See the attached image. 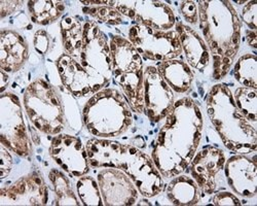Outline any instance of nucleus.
<instances>
[{"mask_svg": "<svg viewBox=\"0 0 257 206\" xmlns=\"http://www.w3.org/2000/svg\"><path fill=\"white\" fill-rule=\"evenodd\" d=\"M256 14H257V3L249 2L243 10L242 19L246 23V25L249 27V30L251 31H256L257 29Z\"/></svg>", "mask_w": 257, "mask_h": 206, "instance_id": "nucleus-30", "label": "nucleus"}, {"mask_svg": "<svg viewBox=\"0 0 257 206\" xmlns=\"http://www.w3.org/2000/svg\"><path fill=\"white\" fill-rule=\"evenodd\" d=\"M200 27L213 57L215 79L227 74L240 49L242 24L229 2H199Z\"/></svg>", "mask_w": 257, "mask_h": 206, "instance_id": "nucleus-3", "label": "nucleus"}, {"mask_svg": "<svg viewBox=\"0 0 257 206\" xmlns=\"http://www.w3.org/2000/svg\"><path fill=\"white\" fill-rule=\"evenodd\" d=\"M233 99L241 114L256 129L257 124V91L253 88L241 87L237 89Z\"/></svg>", "mask_w": 257, "mask_h": 206, "instance_id": "nucleus-26", "label": "nucleus"}, {"mask_svg": "<svg viewBox=\"0 0 257 206\" xmlns=\"http://www.w3.org/2000/svg\"><path fill=\"white\" fill-rule=\"evenodd\" d=\"M28 9L32 21L37 24L48 25L55 22L65 10V6L62 2H29Z\"/></svg>", "mask_w": 257, "mask_h": 206, "instance_id": "nucleus-24", "label": "nucleus"}, {"mask_svg": "<svg viewBox=\"0 0 257 206\" xmlns=\"http://www.w3.org/2000/svg\"><path fill=\"white\" fill-rule=\"evenodd\" d=\"M225 155L220 149L208 147L195 155L190 162V174L205 194H213L217 184L216 177L223 169Z\"/></svg>", "mask_w": 257, "mask_h": 206, "instance_id": "nucleus-14", "label": "nucleus"}, {"mask_svg": "<svg viewBox=\"0 0 257 206\" xmlns=\"http://www.w3.org/2000/svg\"><path fill=\"white\" fill-rule=\"evenodd\" d=\"M89 164L93 168H116L131 177L139 193L154 197L164 188L162 174L153 159L131 144L92 138L85 144Z\"/></svg>", "mask_w": 257, "mask_h": 206, "instance_id": "nucleus-2", "label": "nucleus"}, {"mask_svg": "<svg viewBox=\"0 0 257 206\" xmlns=\"http://www.w3.org/2000/svg\"><path fill=\"white\" fill-rule=\"evenodd\" d=\"M110 50L113 76L143 71L141 55L130 40L120 35H115L110 40Z\"/></svg>", "mask_w": 257, "mask_h": 206, "instance_id": "nucleus-18", "label": "nucleus"}, {"mask_svg": "<svg viewBox=\"0 0 257 206\" xmlns=\"http://www.w3.org/2000/svg\"><path fill=\"white\" fill-rule=\"evenodd\" d=\"M213 203L215 205H241L240 200L228 192L217 193L213 198Z\"/></svg>", "mask_w": 257, "mask_h": 206, "instance_id": "nucleus-34", "label": "nucleus"}, {"mask_svg": "<svg viewBox=\"0 0 257 206\" xmlns=\"http://www.w3.org/2000/svg\"><path fill=\"white\" fill-rule=\"evenodd\" d=\"M50 154L59 166L72 177H80L90 169L87 150L79 138L60 134L52 139Z\"/></svg>", "mask_w": 257, "mask_h": 206, "instance_id": "nucleus-12", "label": "nucleus"}, {"mask_svg": "<svg viewBox=\"0 0 257 206\" xmlns=\"http://www.w3.org/2000/svg\"><path fill=\"white\" fill-rule=\"evenodd\" d=\"M145 114L154 123L165 119L174 106V93L155 66L144 70Z\"/></svg>", "mask_w": 257, "mask_h": 206, "instance_id": "nucleus-11", "label": "nucleus"}, {"mask_svg": "<svg viewBox=\"0 0 257 206\" xmlns=\"http://www.w3.org/2000/svg\"><path fill=\"white\" fill-rule=\"evenodd\" d=\"M57 68L63 85L75 97L95 94L103 88L67 54H63L58 59Z\"/></svg>", "mask_w": 257, "mask_h": 206, "instance_id": "nucleus-17", "label": "nucleus"}, {"mask_svg": "<svg viewBox=\"0 0 257 206\" xmlns=\"http://www.w3.org/2000/svg\"><path fill=\"white\" fill-rule=\"evenodd\" d=\"M203 116L191 98L178 100L165 118L153 152V160L163 177H175L189 166L200 144Z\"/></svg>", "mask_w": 257, "mask_h": 206, "instance_id": "nucleus-1", "label": "nucleus"}, {"mask_svg": "<svg viewBox=\"0 0 257 206\" xmlns=\"http://www.w3.org/2000/svg\"><path fill=\"white\" fill-rule=\"evenodd\" d=\"M76 189L83 205L98 206L104 204L98 181L92 176H80L76 183Z\"/></svg>", "mask_w": 257, "mask_h": 206, "instance_id": "nucleus-28", "label": "nucleus"}, {"mask_svg": "<svg viewBox=\"0 0 257 206\" xmlns=\"http://www.w3.org/2000/svg\"><path fill=\"white\" fill-rule=\"evenodd\" d=\"M12 166H13V158L9 153V150L7 149V147L2 144V147H0V178L4 179L10 174L12 170Z\"/></svg>", "mask_w": 257, "mask_h": 206, "instance_id": "nucleus-31", "label": "nucleus"}, {"mask_svg": "<svg viewBox=\"0 0 257 206\" xmlns=\"http://www.w3.org/2000/svg\"><path fill=\"white\" fill-rule=\"evenodd\" d=\"M22 2H2L0 9H2V18L14 13L18 8L22 6Z\"/></svg>", "mask_w": 257, "mask_h": 206, "instance_id": "nucleus-35", "label": "nucleus"}, {"mask_svg": "<svg viewBox=\"0 0 257 206\" xmlns=\"http://www.w3.org/2000/svg\"><path fill=\"white\" fill-rule=\"evenodd\" d=\"M234 78L243 87L257 88V58L255 55L247 54L242 56L233 68Z\"/></svg>", "mask_w": 257, "mask_h": 206, "instance_id": "nucleus-25", "label": "nucleus"}, {"mask_svg": "<svg viewBox=\"0 0 257 206\" xmlns=\"http://www.w3.org/2000/svg\"><path fill=\"white\" fill-rule=\"evenodd\" d=\"M181 13L187 22L191 24H196L199 20L198 5L195 2H183L181 4Z\"/></svg>", "mask_w": 257, "mask_h": 206, "instance_id": "nucleus-32", "label": "nucleus"}, {"mask_svg": "<svg viewBox=\"0 0 257 206\" xmlns=\"http://www.w3.org/2000/svg\"><path fill=\"white\" fill-rule=\"evenodd\" d=\"M247 40H248V44L250 47L252 48H256L257 47V34L256 31H247Z\"/></svg>", "mask_w": 257, "mask_h": 206, "instance_id": "nucleus-36", "label": "nucleus"}, {"mask_svg": "<svg viewBox=\"0 0 257 206\" xmlns=\"http://www.w3.org/2000/svg\"><path fill=\"white\" fill-rule=\"evenodd\" d=\"M0 138L2 144L26 157L31 152V143L19 98L13 93H6L0 99Z\"/></svg>", "mask_w": 257, "mask_h": 206, "instance_id": "nucleus-9", "label": "nucleus"}, {"mask_svg": "<svg viewBox=\"0 0 257 206\" xmlns=\"http://www.w3.org/2000/svg\"><path fill=\"white\" fill-rule=\"evenodd\" d=\"M225 174L229 187L235 194L254 197L257 191V166L245 155L230 157L225 163Z\"/></svg>", "mask_w": 257, "mask_h": 206, "instance_id": "nucleus-16", "label": "nucleus"}, {"mask_svg": "<svg viewBox=\"0 0 257 206\" xmlns=\"http://www.w3.org/2000/svg\"><path fill=\"white\" fill-rule=\"evenodd\" d=\"M200 191L196 180L186 175H177L166 190L168 199L176 205H194L200 201Z\"/></svg>", "mask_w": 257, "mask_h": 206, "instance_id": "nucleus-22", "label": "nucleus"}, {"mask_svg": "<svg viewBox=\"0 0 257 206\" xmlns=\"http://www.w3.org/2000/svg\"><path fill=\"white\" fill-rule=\"evenodd\" d=\"M128 40L145 59L170 61L182 53L179 35L176 30L162 31L142 25H134L128 30Z\"/></svg>", "mask_w": 257, "mask_h": 206, "instance_id": "nucleus-8", "label": "nucleus"}, {"mask_svg": "<svg viewBox=\"0 0 257 206\" xmlns=\"http://www.w3.org/2000/svg\"><path fill=\"white\" fill-rule=\"evenodd\" d=\"M50 179L54 184L58 205H79L68 179L57 169L50 172Z\"/></svg>", "mask_w": 257, "mask_h": 206, "instance_id": "nucleus-27", "label": "nucleus"}, {"mask_svg": "<svg viewBox=\"0 0 257 206\" xmlns=\"http://www.w3.org/2000/svg\"><path fill=\"white\" fill-rule=\"evenodd\" d=\"M97 178L105 205H134L137 202L139 191L123 171L101 168Z\"/></svg>", "mask_w": 257, "mask_h": 206, "instance_id": "nucleus-13", "label": "nucleus"}, {"mask_svg": "<svg viewBox=\"0 0 257 206\" xmlns=\"http://www.w3.org/2000/svg\"><path fill=\"white\" fill-rule=\"evenodd\" d=\"M9 82V75L2 69V91L5 90L7 84Z\"/></svg>", "mask_w": 257, "mask_h": 206, "instance_id": "nucleus-37", "label": "nucleus"}, {"mask_svg": "<svg viewBox=\"0 0 257 206\" xmlns=\"http://www.w3.org/2000/svg\"><path fill=\"white\" fill-rule=\"evenodd\" d=\"M48 189L38 173L24 176L8 189L2 190V205H45Z\"/></svg>", "mask_w": 257, "mask_h": 206, "instance_id": "nucleus-15", "label": "nucleus"}, {"mask_svg": "<svg viewBox=\"0 0 257 206\" xmlns=\"http://www.w3.org/2000/svg\"><path fill=\"white\" fill-rule=\"evenodd\" d=\"M77 64L104 88L112 73V57L108 38L92 21L84 22L82 45L76 56Z\"/></svg>", "mask_w": 257, "mask_h": 206, "instance_id": "nucleus-7", "label": "nucleus"}, {"mask_svg": "<svg viewBox=\"0 0 257 206\" xmlns=\"http://www.w3.org/2000/svg\"><path fill=\"white\" fill-rule=\"evenodd\" d=\"M157 68L171 89L177 93H186L191 89L194 73L185 62L176 59L164 61L160 62Z\"/></svg>", "mask_w": 257, "mask_h": 206, "instance_id": "nucleus-21", "label": "nucleus"}, {"mask_svg": "<svg viewBox=\"0 0 257 206\" xmlns=\"http://www.w3.org/2000/svg\"><path fill=\"white\" fill-rule=\"evenodd\" d=\"M83 12L102 21V22L108 23L111 25H118L123 23V16L116 9L111 7L95 6V7L83 9Z\"/></svg>", "mask_w": 257, "mask_h": 206, "instance_id": "nucleus-29", "label": "nucleus"}, {"mask_svg": "<svg viewBox=\"0 0 257 206\" xmlns=\"http://www.w3.org/2000/svg\"><path fill=\"white\" fill-rule=\"evenodd\" d=\"M82 119L89 132L100 138L117 137L130 128L133 122L128 101L115 89L95 93L83 109Z\"/></svg>", "mask_w": 257, "mask_h": 206, "instance_id": "nucleus-5", "label": "nucleus"}, {"mask_svg": "<svg viewBox=\"0 0 257 206\" xmlns=\"http://www.w3.org/2000/svg\"><path fill=\"white\" fill-rule=\"evenodd\" d=\"M63 46L67 55L74 57L79 52L84 33V22L74 16H66L61 21Z\"/></svg>", "mask_w": 257, "mask_h": 206, "instance_id": "nucleus-23", "label": "nucleus"}, {"mask_svg": "<svg viewBox=\"0 0 257 206\" xmlns=\"http://www.w3.org/2000/svg\"><path fill=\"white\" fill-rule=\"evenodd\" d=\"M24 107L33 125L41 132L55 135L64 128V112L56 90L42 78L27 87Z\"/></svg>", "mask_w": 257, "mask_h": 206, "instance_id": "nucleus-6", "label": "nucleus"}, {"mask_svg": "<svg viewBox=\"0 0 257 206\" xmlns=\"http://www.w3.org/2000/svg\"><path fill=\"white\" fill-rule=\"evenodd\" d=\"M206 105L214 128L229 151L240 155L256 151V129L239 111L227 86H214L207 96Z\"/></svg>", "mask_w": 257, "mask_h": 206, "instance_id": "nucleus-4", "label": "nucleus"}, {"mask_svg": "<svg viewBox=\"0 0 257 206\" xmlns=\"http://www.w3.org/2000/svg\"><path fill=\"white\" fill-rule=\"evenodd\" d=\"M114 9L137 25L152 29L169 31L176 24L173 11L162 2H115Z\"/></svg>", "mask_w": 257, "mask_h": 206, "instance_id": "nucleus-10", "label": "nucleus"}, {"mask_svg": "<svg viewBox=\"0 0 257 206\" xmlns=\"http://www.w3.org/2000/svg\"><path fill=\"white\" fill-rule=\"evenodd\" d=\"M176 31L188 64L198 70L205 69L210 62V51L204 39L189 26L178 22Z\"/></svg>", "mask_w": 257, "mask_h": 206, "instance_id": "nucleus-20", "label": "nucleus"}, {"mask_svg": "<svg viewBox=\"0 0 257 206\" xmlns=\"http://www.w3.org/2000/svg\"><path fill=\"white\" fill-rule=\"evenodd\" d=\"M33 43L36 51L41 55H45L50 48V38L48 33L45 30L37 31L34 35Z\"/></svg>", "mask_w": 257, "mask_h": 206, "instance_id": "nucleus-33", "label": "nucleus"}, {"mask_svg": "<svg viewBox=\"0 0 257 206\" xmlns=\"http://www.w3.org/2000/svg\"><path fill=\"white\" fill-rule=\"evenodd\" d=\"M0 65L8 72L18 71L25 64L28 57V45L25 39L13 30L2 31Z\"/></svg>", "mask_w": 257, "mask_h": 206, "instance_id": "nucleus-19", "label": "nucleus"}]
</instances>
